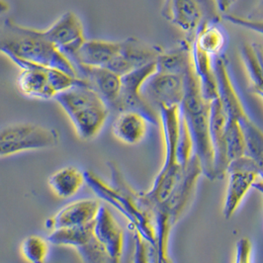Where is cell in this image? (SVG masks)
Segmentation results:
<instances>
[{
    "instance_id": "10",
    "label": "cell",
    "mask_w": 263,
    "mask_h": 263,
    "mask_svg": "<svg viewBox=\"0 0 263 263\" xmlns=\"http://www.w3.org/2000/svg\"><path fill=\"white\" fill-rule=\"evenodd\" d=\"M227 176L228 187L223 214L226 219H231L260 177L254 160L249 156L233 160L228 167Z\"/></svg>"
},
{
    "instance_id": "12",
    "label": "cell",
    "mask_w": 263,
    "mask_h": 263,
    "mask_svg": "<svg viewBox=\"0 0 263 263\" xmlns=\"http://www.w3.org/2000/svg\"><path fill=\"white\" fill-rule=\"evenodd\" d=\"M44 34L70 62L86 41L83 24L72 11L63 14L51 26L44 30Z\"/></svg>"
},
{
    "instance_id": "26",
    "label": "cell",
    "mask_w": 263,
    "mask_h": 263,
    "mask_svg": "<svg viewBox=\"0 0 263 263\" xmlns=\"http://www.w3.org/2000/svg\"><path fill=\"white\" fill-rule=\"evenodd\" d=\"M134 238L135 251L133 263H159L158 250L137 233H134Z\"/></svg>"
},
{
    "instance_id": "31",
    "label": "cell",
    "mask_w": 263,
    "mask_h": 263,
    "mask_svg": "<svg viewBox=\"0 0 263 263\" xmlns=\"http://www.w3.org/2000/svg\"><path fill=\"white\" fill-rule=\"evenodd\" d=\"M10 10V5L6 0H0V15L6 14Z\"/></svg>"
},
{
    "instance_id": "7",
    "label": "cell",
    "mask_w": 263,
    "mask_h": 263,
    "mask_svg": "<svg viewBox=\"0 0 263 263\" xmlns=\"http://www.w3.org/2000/svg\"><path fill=\"white\" fill-rule=\"evenodd\" d=\"M79 79L66 71L46 66L29 65L21 68L17 78V88L26 97L51 100L74 85Z\"/></svg>"
},
{
    "instance_id": "15",
    "label": "cell",
    "mask_w": 263,
    "mask_h": 263,
    "mask_svg": "<svg viewBox=\"0 0 263 263\" xmlns=\"http://www.w3.org/2000/svg\"><path fill=\"white\" fill-rule=\"evenodd\" d=\"M101 203L95 199H80L73 201L58 211L46 221L50 231L77 228L90 224L96 219Z\"/></svg>"
},
{
    "instance_id": "24",
    "label": "cell",
    "mask_w": 263,
    "mask_h": 263,
    "mask_svg": "<svg viewBox=\"0 0 263 263\" xmlns=\"http://www.w3.org/2000/svg\"><path fill=\"white\" fill-rule=\"evenodd\" d=\"M229 162L247 156V141L242 127L237 119L228 118L224 130Z\"/></svg>"
},
{
    "instance_id": "21",
    "label": "cell",
    "mask_w": 263,
    "mask_h": 263,
    "mask_svg": "<svg viewBox=\"0 0 263 263\" xmlns=\"http://www.w3.org/2000/svg\"><path fill=\"white\" fill-rule=\"evenodd\" d=\"M192 43L214 59L223 55L227 38L219 20L217 18L206 19L193 36Z\"/></svg>"
},
{
    "instance_id": "28",
    "label": "cell",
    "mask_w": 263,
    "mask_h": 263,
    "mask_svg": "<svg viewBox=\"0 0 263 263\" xmlns=\"http://www.w3.org/2000/svg\"><path fill=\"white\" fill-rule=\"evenodd\" d=\"M252 243L250 238L242 237L238 239L234 263H252Z\"/></svg>"
},
{
    "instance_id": "14",
    "label": "cell",
    "mask_w": 263,
    "mask_h": 263,
    "mask_svg": "<svg viewBox=\"0 0 263 263\" xmlns=\"http://www.w3.org/2000/svg\"><path fill=\"white\" fill-rule=\"evenodd\" d=\"M93 231L97 240L105 250L109 263L122 262L125 246L124 231L107 206L101 205L93 222Z\"/></svg>"
},
{
    "instance_id": "5",
    "label": "cell",
    "mask_w": 263,
    "mask_h": 263,
    "mask_svg": "<svg viewBox=\"0 0 263 263\" xmlns=\"http://www.w3.org/2000/svg\"><path fill=\"white\" fill-rule=\"evenodd\" d=\"M54 100L70 120L80 140L91 141L105 126L110 109L102 97L83 79L60 93Z\"/></svg>"
},
{
    "instance_id": "17",
    "label": "cell",
    "mask_w": 263,
    "mask_h": 263,
    "mask_svg": "<svg viewBox=\"0 0 263 263\" xmlns=\"http://www.w3.org/2000/svg\"><path fill=\"white\" fill-rule=\"evenodd\" d=\"M74 67L79 79L86 81L102 97L112 112L121 90V77L105 67H91L81 65H76Z\"/></svg>"
},
{
    "instance_id": "1",
    "label": "cell",
    "mask_w": 263,
    "mask_h": 263,
    "mask_svg": "<svg viewBox=\"0 0 263 263\" xmlns=\"http://www.w3.org/2000/svg\"><path fill=\"white\" fill-rule=\"evenodd\" d=\"M108 166L111 182H106L93 171L85 172L86 185L94 194L115 208L128 221L134 233L139 234L152 247L158 250V233L155 216L142 196V192L135 190L125 179L118 165L110 161Z\"/></svg>"
},
{
    "instance_id": "25",
    "label": "cell",
    "mask_w": 263,
    "mask_h": 263,
    "mask_svg": "<svg viewBox=\"0 0 263 263\" xmlns=\"http://www.w3.org/2000/svg\"><path fill=\"white\" fill-rule=\"evenodd\" d=\"M50 245L47 237L28 236L21 243V253L29 263H46L50 253Z\"/></svg>"
},
{
    "instance_id": "29",
    "label": "cell",
    "mask_w": 263,
    "mask_h": 263,
    "mask_svg": "<svg viewBox=\"0 0 263 263\" xmlns=\"http://www.w3.org/2000/svg\"><path fill=\"white\" fill-rule=\"evenodd\" d=\"M247 18L251 20H257L263 21V0H260L250 11V14L247 16Z\"/></svg>"
},
{
    "instance_id": "30",
    "label": "cell",
    "mask_w": 263,
    "mask_h": 263,
    "mask_svg": "<svg viewBox=\"0 0 263 263\" xmlns=\"http://www.w3.org/2000/svg\"><path fill=\"white\" fill-rule=\"evenodd\" d=\"M237 0H215L217 8L220 12L226 14Z\"/></svg>"
},
{
    "instance_id": "3",
    "label": "cell",
    "mask_w": 263,
    "mask_h": 263,
    "mask_svg": "<svg viewBox=\"0 0 263 263\" xmlns=\"http://www.w3.org/2000/svg\"><path fill=\"white\" fill-rule=\"evenodd\" d=\"M158 115L164 142V161L152 188L142 192L143 199L152 212L171 196L191 162L183 164L178 157V138L181 124L180 106H162L158 109Z\"/></svg>"
},
{
    "instance_id": "16",
    "label": "cell",
    "mask_w": 263,
    "mask_h": 263,
    "mask_svg": "<svg viewBox=\"0 0 263 263\" xmlns=\"http://www.w3.org/2000/svg\"><path fill=\"white\" fill-rule=\"evenodd\" d=\"M228 116L224 112L219 98L211 101L210 104V130L212 144L214 148V171L215 180L223 179L227 176L228 167L230 165L227 146L224 130Z\"/></svg>"
},
{
    "instance_id": "19",
    "label": "cell",
    "mask_w": 263,
    "mask_h": 263,
    "mask_svg": "<svg viewBox=\"0 0 263 263\" xmlns=\"http://www.w3.org/2000/svg\"><path fill=\"white\" fill-rule=\"evenodd\" d=\"M120 49V42L90 40L85 41L79 52L71 60L73 66L105 67L108 68L112 61L117 55Z\"/></svg>"
},
{
    "instance_id": "27",
    "label": "cell",
    "mask_w": 263,
    "mask_h": 263,
    "mask_svg": "<svg viewBox=\"0 0 263 263\" xmlns=\"http://www.w3.org/2000/svg\"><path fill=\"white\" fill-rule=\"evenodd\" d=\"M224 20L232 23L235 26L240 27L247 30L252 31L263 36V21L251 20L243 16H238L235 14H226L224 16Z\"/></svg>"
},
{
    "instance_id": "23",
    "label": "cell",
    "mask_w": 263,
    "mask_h": 263,
    "mask_svg": "<svg viewBox=\"0 0 263 263\" xmlns=\"http://www.w3.org/2000/svg\"><path fill=\"white\" fill-rule=\"evenodd\" d=\"M240 59L250 80V90L263 99V46L258 43L245 44Z\"/></svg>"
},
{
    "instance_id": "8",
    "label": "cell",
    "mask_w": 263,
    "mask_h": 263,
    "mask_svg": "<svg viewBox=\"0 0 263 263\" xmlns=\"http://www.w3.org/2000/svg\"><path fill=\"white\" fill-rule=\"evenodd\" d=\"M158 70L157 62L135 69L121 77V90L112 111L121 113L128 110L144 114L152 125H159L158 112L148 104L143 95V88L147 79Z\"/></svg>"
},
{
    "instance_id": "6",
    "label": "cell",
    "mask_w": 263,
    "mask_h": 263,
    "mask_svg": "<svg viewBox=\"0 0 263 263\" xmlns=\"http://www.w3.org/2000/svg\"><path fill=\"white\" fill-rule=\"evenodd\" d=\"M61 142L58 130L34 123H16L0 128V158L27 152L51 149Z\"/></svg>"
},
{
    "instance_id": "11",
    "label": "cell",
    "mask_w": 263,
    "mask_h": 263,
    "mask_svg": "<svg viewBox=\"0 0 263 263\" xmlns=\"http://www.w3.org/2000/svg\"><path fill=\"white\" fill-rule=\"evenodd\" d=\"M143 95L158 112L162 106H180L184 97V76L157 70L145 82Z\"/></svg>"
},
{
    "instance_id": "4",
    "label": "cell",
    "mask_w": 263,
    "mask_h": 263,
    "mask_svg": "<svg viewBox=\"0 0 263 263\" xmlns=\"http://www.w3.org/2000/svg\"><path fill=\"white\" fill-rule=\"evenodd\" d=\"M183 76L184 97L180 104L181 115L190 132L194 156L199 160L203 175L213 181L215 171L210 130L211 102L203 96L192 63L187 66Z\"/></svg>"
},
{
    "instance_id": "22",
    "label": "cell",
    "mask_w": 263,
    "mask_h": 263,
    "mask_svg": "<svg viewBox=\"0 0 263 263\" xmlns=\"http://www.w3.org/2000/svg\"><path fill=\"white\" fill-rule=\"evenodd\" d=\"M48 183L53 194L58 197L62 199L72 197L86 184L85 172L76 166H66L51 174Z\"/></svg>"
},
{
    "instance_id": "13",
    "label": "cell",
    "mask_w": 263,
    "mask_h": 263,
    "mask_svg": "<svg viewBox=\"0 0 263 263\" xmlns=\"http://www.w3.org/2000/svg\"><path fill=\"white\" fill-rule=\"evenodd\" d=\"M163 50L138 38H127L120 42V49L108 68L120 77L135 69L156 63Z\"/></svg>"
},
{
    "instance_id": "33",
    "label": "cell",
    "mask_w": 263,
    "mask_h": 263,
    "mask_svg": "<svg viewBox=\"0 0 263 263\" xmlns=\"http://www.w3.org/2000/svg\"><path fill=\"white\" fill-rule=\"evenodd\" d=\"M160 263H172V261H171V258H170V256L167 255V256H165L161 261H160Z\"/></svg>"
},
{
    "instance_id": "32",
    "label": "cell",
    "mask_w": 263,
    "mask_h": 263,
    "mask_svg": "<svg viewBox=\"0 0 263 263\" xmlns=\"http://www.w3.org/2000/svg\"><path fill=\"white\" fill-rule=\"evenodd\" d=\"M253 188L254 189H256L257 191H259L261 194H262L263 196V181L261 179H259V180H257L254 185H253Z\"/></svg>"
},
{
    "instance_id": "2",
    "label": "cell",
    "mask_w": 263,
    "mask_h": 263,
    "mask_svg": "<svg viewBox=\"0 0 263 263\" xmlns=\"http://www.w3.org/2000/svg\"><path fill=\"white\" fill-rule=\"evenodd\" d=\"M0 53L20 68L29 65L53 67L79 79L72 63L46 38L44 30L22 26L11 19L0 26Z\"/></svg>"
},
{
    "instance_id": "9",
    "label": "cell",
    "mask_w": 263,
    "mask_h": 263,
    "mask_svg": "<svg viewBox=\"0 0 263 263\" xmlns=\"http://www.w3.org/2000/svg\"><path fill=\"white\" fill-rule=\"evenodd\" d=\"M47 239L53 246L77 250L82 263H109L105 250L94 235L93 222L77 228L51 231Z\"/></svg>"
},
{
    "instance_id": "20",
    "label": "cell",
    "mask_w": 263,
    "mask_h": 263,
    "mask_svg": "<svg viewBox=\"0 0 263 263\" xmlns=\"http://www.w3.org/2000/svg\"><path fill=\"white\" fill-rule=\"evenodd\" d=\"M191 57L194 71L201 85L203 96L209 102L218 98V85L214 68V58L191 42Z\"/></svg>"
},
{
    "instance_id": "18",
    "label": "cell",
    "mask_w": 263,
    "mask_h": 263,
    "mask_svg": "<svg viewBox=\"0 0 263 263\" xmlns=\"http://www.w3.org/2000/svg\"><path fill=\"white\" fill-rule=\"evenodd\" d=\"M149 124L151 122L144 114L128 110L118 113L112 124V133L125 145H139L145 140Z\"/></svg>"
}]
</instances>
